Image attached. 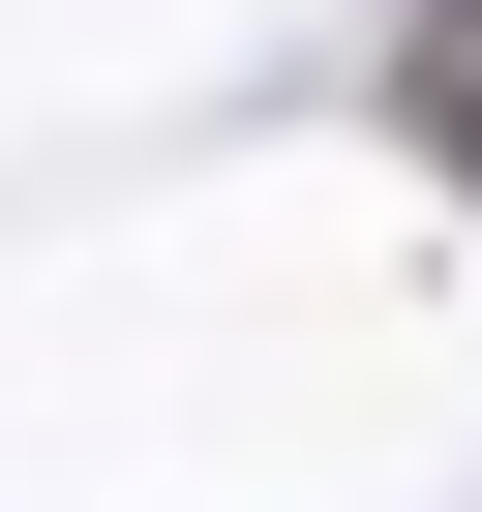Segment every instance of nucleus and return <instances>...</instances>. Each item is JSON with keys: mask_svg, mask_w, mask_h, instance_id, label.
I'll list each match as a JSON object with an SVG mask.
<instances>
[{"mask_svg": "<svg viewBox=\"0 0 482 512\" xmlns=\"http://www.w3.org/2000/svg\"><path fill=\"white\" fill-rule=\"evenodd\" d=\"M392 121H422V151L482 181V0H422V31H392Z\"/></svg>", "mask_w": 482, "mask_h": 512, "instance_id": "obj_1", "label": "nucleus"}]
</instances>
